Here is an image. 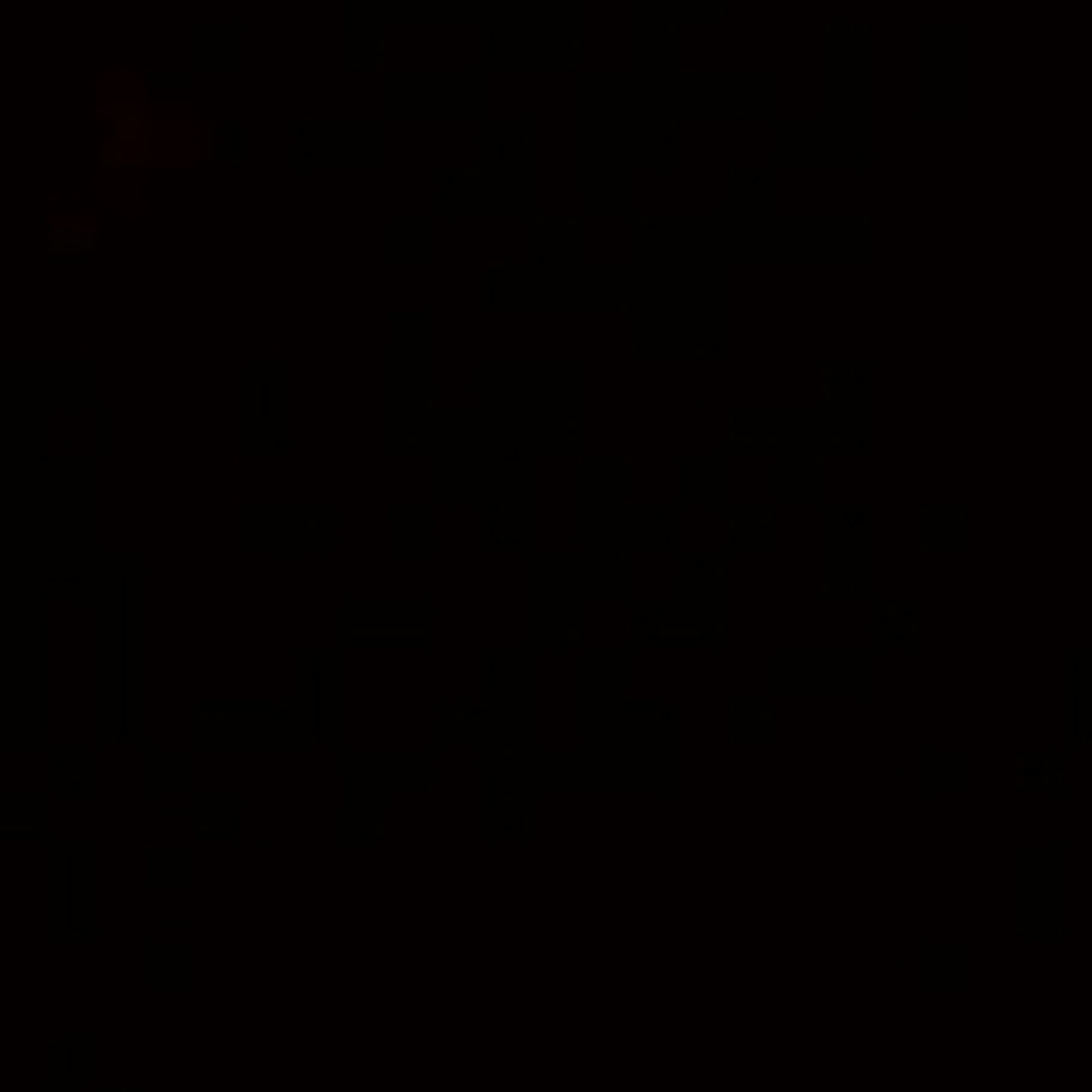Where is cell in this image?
<instances>
[{"label": "cell", "mask_w": 1092, "mask_h": 1092, "mask_svg": "<svg viewBox=\"0 0 1092 1092\" xmlns=\"http://www.w3.org/2000/svg\"><path fill=\"white\" fill-rule=\"evenodd\" d=\"M631 355L723 359L728 267L709 243L704 214H631Z\"/></svg>", "instance_id": "6da1fadb"}, {"label": "cell", "mask_w": 1092, "mask_h": 1092, "mask_svg": "<svg viewBox=\"0 0 1092 1092\" xmlns=\"http://www.w3.org/2000/svg\"><path fill=\"white\" fill-rule=\"evenodd\" d=\"M646 93L670 117H773L777 73L773 69H675L666 78H641Z\"/></svg>", "instance_id": "30bf717a"}, {"label": "cell", "mask_w": 1092, "mask_h": 1092, "mask_svg": "<svg viewBox=\"0 0 1092 1092\" xmlns=\"http://www.w3.org/2000/svg\"><path fill=\"white\" fill-rule=\"evenodd\" d=\"M481 165L437 170V214H534V122L486 117Z\"/></svg>", "instance_id": "52a82bcc"}, {"label": "cell", "mask_w": 1092, "mask_h": 1092, "mask_svg": "<svg viewBox=\"0 0 1092 1092\" xmlns=\"http://www.w3.org/2000/svg\"><path fill=\"white\" fill-rule=\"evenodd\" d=\"M49 413L39 398L0 389V471L34 466L49 457Z\"/></svg>", "instance_id": "7402d4cb"}, {"label": "cell", "mask_w": 1092, "mask_h": 1092, "mask_svg": "<svg viewBox=\"0 0 1092 1092\" xmlns=\"http://www.w3.org/2000/svg\"><path fill=\"white\" fill-rule=\"evenodd\" d=\"M151 791H185L189 782V758L185 753H156L151 758Z\"/></svg>", "instance_id": "f35d334b"}, {"label": "cell", "mask_w": 1092, "mask_h": 1092, "mask_svg": "<svg viewBox=\"0 0 1092 1092\" xmlns=\"http://www.w3.org/2000/svg\"><path fill=\"white\" fill-rule=\"evenodd\" d=\"M723 588H728L723 553H684L680 559V603L719 636H723Z\"/></svg>", "instance_id": "484cf974"}, {"label": "cell", "mask_w": 1092, "mask_h": 1092, "mask_svg": "<svg viewBox=\"0 0 1092 1092\" xmlns=\"http://www.w3.org/2000/svg\"><path fill=\"white\" fill-rule=\"evenodd\" d=\"M773 156L777 165H840V161H860L864 151L850 146L826 117H777Z\"/></svg>", "instance_id": "cb8c5ba5"}, {"label": "cell", "mask_w": 1092, "mask_h": 1092, "mask_svg": "<svg viewBox=\"0 0 1092 1092\" xmlns=\"http://www.w3.org/2000/svg\"><path fill=\"white\" fill-rule=\"evenodd\" d=\"M923 544H961V510H923Z\"/></svg>", "instance_id": "74e56055"}, {"label": "cell", "mask_w": 1092, "mask_h": 1092, "mask_svg": "<svg viewBox=\"0 0 1092 1092\" xmlns=\"http://www.w3.org/2000/svg\"><path fill=\"white\" fill-rule=\"evenodd\" d=\"M379 0H345L340 15V63L345 69H389V34H384Z\"/></svg>", "instance_id": "d4e9b609"}, {"label": "cell", "mask_w": 1092, "mask_h": 1092, "mask_svg": "<svg viewBox=\"0 0 1092 1092\" xmlns=\"http://www.w3.org/2000/svg\"><path fill=\"white\" fill-rule=\"evenodd\" d=\"M102 233L93 224H54L49 228V258L54 263H93Z\"/></svg>", "instance_id": "d590c367"}, {"label": "cell", "mask_w": 1092, "mask_h": 1092, "mask_svg": "<svg viewBox=\"0 0 1092 1092\" xmlns=\"http://www.w3.org/2000/svg\"><path fill=\"white\" fill-rule=\"evenodd\" d=\"M0 389L30 394L45 409H102L98 403V359H6Z\"/></svg>", "instance_id": "ac0fdd59"}, {"label": "cell", "mask_w": 1092, "mask_h": 1092, "mask_svg": "<svg viewBox=\"0 0 1092 1092\" xmlns=\"http://www.w3.org/2000/svg\"><path fill=\"white\" fill-rule=\"evenodd\" d=\"M486 544L490 549H529L534 544V457H515L500 490L486 505Z\"/></svg>", "instance_id": "ffe728a7"}, {"label": "cell", "mask_w": 1092, "mask_h": 1092, "mask_svg": "<svg viewBox=\"0 0 1092 1092\" xmlns=\"http://www.w3.org/2000/svg\"><path fill=\"white\" fill-rule=\"evenodd\" d=\"M98 457H117V409L112 403L98 409Z\"/></svg>", "instance_id": "ee69618b"}, {"label": "cell", "mask_w": 1092, "mask_h": 1092, "mask_svg": "<svg viewBox=\"0 0 1092 1092\" xmlns=\"http://www.w3.org/2000/svg\"><path fill=\"white\" fill-rule=\"evenodd\" d=\"M93 161H98V170H122V165H126V141H117V136H98Z\"/></svg>", "instance_id": "f6af8a7d"}, {"label": "cell", "mask_w": 1092, "mask_h": 1092, "mask_svg": "<svg viewBox=\"0 0 1092 1092\" xmlns=\"http://www.w3.org/2000/svg\"><path fill=\"white\" fill-rule=\"evenodd\" d=\"M437 311H389V457H437Z\"/></svg>", "instance_id": "5b68a950"}, {"label": "cell", "mask_w": 1092, "mask_h": 1092, "mask_svg": "<svg viewBox=\"0 0 1092 1092\" xmlns=\"http://www.w3.org/2000/svg\"><path fill=\"white\" fill-rule=\"evenodd\" d=\"M481 409L515 457H583V370L578 359H490Z\"/></svg>", "instance_id": "277c9868"}, {"label": "cell", "mask_w": 1092, "mask_h": 1092, "mask_svg": "<svg viewBox=\"0 0 1092 1092\" xmlns=\"http://www.w3.org/2000/svg\"><path fill=\"white\" fill-rule=\"evenodd\" d=\"M728 457H680V505H728Z\"/></svg>", "instance_id": "1f68e13d"}, {"label": "cell", "mask_w": 1092, "mask_h": 1092, "mask_svg": "<svg viewBox=\"0 0 1092 1092\" xmlns=\"http://www.w3.org/2000/svg\"><path fill=\"white\" fill-rule=\"evenodd\" d=\"M631 263H486V306L490 311H622L631 306Z\"/></svg>", "instance_id": "ba28073f"}, {"label": "cell", "mask_w": 1092, "mask_h": 1092, "mask_svg": "<svg viewBox=\"0 0 1092 1092\" xmlns=\"http://www.w3.org/2000/svg\"><path fill=\"white\" fill-rule=\"evenodd\" d=\"M243 457H292V359L243 364Z\"/></svg>", "instance_id": "4fadbf2b"}, {"label": "cell", "mask_w": 1092, "mask_h": 1092, "mask_svg": "<svg viewBox=\"0 0 1092 1092\" xmlns=\"http://www.w3.org/2000/svg\"><path fill=\"white\" fill-rule=\"evenodd\" d=\"M631 510V462L627 457H583V534L588 553H627L622 520Z\"/></svg>", "instance_id": "e0dca14e"}, {"label": "cell", "mask_w": 1092, "mask_h": 1092, "mask_svg": "<svg viewBox=\"0 0 1092 1092\" xmlns=\"http://www.w3.org/2000/svg\"><path fill=\"white\" fill-rule=\"evenodd\" d=\"M219 161L224 165H243V117H224L219 122Z\"/></svg>", "instance_id": "60d3db41"}, {"label": "cell", "mask_w": 1092, "mask_h": 1092, "mask_svg": "<svg viewBox=\"0 0 1092 1092\" xmlns=\"http://www.w3.org/2000/svg\"><path fill=\"white\" fill-rule=\"evenodd\" d=\"M680 69V20L660 0H631V73L666 78Z\"/></svg>", "instance_id": "603a6c76"}, {"label": "cell", "mask_w": 1092, "mask_h": 1092, "mask_svg": "<svg viewBox=\"0 0 1092 1092\" xmlns=\"http://www.w3.org/2000/svg\"><path fill=\"white\" fill-rule=\"evenodd\" d=\"M777 540V505H728V549L767 553Z\"/></svg>", "instance_id": "836d02e7"}, {"label": "cell", "mask_w": 1092, "mask_h": 1092, "mask_svg": "<svg viewBox=\"0 0 1092 1092\" xmlns=\"http://www.w3.org/2000/svg\"><path fill=\"white\" fill-rule=\"evenodd\" d=\"M433 544H437V505H389L394 553H433Z\"/></svg>", "instance_id": "d6a6232c"}, {"label": "cell", "mask_w": 1092, "mask_h": 1092, "mask_svg": "<svg viewBox=\"0 0 1092 1092\" xmlns=\"http://www.w3.org/2000/svg\"><path fill=\"white\" fill-rule=\"evenodd\" d=\"M680 544V505H631L622 520L627 553H660Z\"/></svg>", "instance_id": "f546056e"}, {"label": "cell", "mask_w": 1092, "mask_h": 1092, "mask_svg": "<svg viewBox=\"0 0 1092 1092\" xmlns=\"http://www.w3.org/2000/svg\"><path fill=\"white\" fill-rule=\"evenodd\" d=\"M389 117H292L296 165H389Z\"/></svg>", "instance_id": "8fae6325"}, {"label": "cell", "mask_w": 1092, "mask_h": 1092, "mask_svg": "<svg viewBox=\"0 0 1092 1092\" xmlns=\"http://www.w3.org/2000/svg\"><path fill=\"white\" fill-rule=\"evenodd\" d=\"M709 243L723 263H821V258H864L869 224L840 214H773V219H734L704 214Z\"/></svg>", "instance_id": "8992f818"}, {"label": "cell", "mask_w": 1092, "mask_h": 1092, "mask_svg": "<svg viewBox=\"0 0 1092 1092\" xmlns=\"http://www.w3.org/2000/svg\"><path fill=\"white\" fill-rule=\"evenodd\" d=\"M146 88L161 98L165 88H195V69H146Z\"/></svg>", "instance_id": "7bdbcfd3"}, {"label": "cell", "mask_w": 1092, "mask_h": 1092, "mask_svg": "<svg viewBox=\"0 0 1092 1092\" xmlns=\"http://www.w3.org/2000/svg\"><path fill=\"white\" fill-rule=\"evenodd\" d=\"M777 170L773 165H728V209L734 219H773Z\"/></svg>", "instance_id": "f1b7e54d"}, {"label": "cell", "mask_w": 1092, "mask_h": 1092, "mask_svg": "<svg viewBox=\"0 0 1092 1092\" xmlns=\"http://www.w3.org/2000/svg\"><path fill=\"white\" fill-rule=\"evenodd\" d=\"M510 462V442L481 409H442L437 413V505H490Z\"/></svg>", "instance_id": "9c48e42d"}, {"label": "cell", "mask_w": 1092, "mask_h": 1092, "mask_svg": "<svg viewBox=\"0 0 1092 1092\" xmlns=\"http://www.w3.org/2000/svg\"><path fill=\"white\" fill-rule=\"evenodd\" d=\"M680 136L631 69H583V214H631V170L680 161Z\"/></svg>", "instance_id": "7a4b0ae2"}, {"label": "cell", "mask_w": 1092, "mask_h": 1092, "mask_svg": "<svg viewBox=\"0 0 1092 1092\" xmlns=\"http://www.w3.org/2000/svg\"><path fill=\"white\" fill-rule=\"evenodd\" d=\"M6 476V553L45 564L49 578H78L98 564V457H45Z\"/></svg>", "instance_id": "3957f363"}, {"label": "cell", "mask_w": 1092, "mask_h": 1092, "mask_svg": "<svg viewBox=\"0 0 1092 1092\" xmlns=\"http://www.w3.org/2000/svg\"><path fill=\"white\" fill-rule=\"evenodd\" d=\"M243 544L253 553L302 549V553H335L340 549V505H248L243 510Z\"/></svg>", "instance_id": "9a60e30c"}, {"label": "cell", "mask_w": 1092, "mask_h": 1092, "mask_svg": "<svg viewBox=\"0 0 1092 1092\" xmlns=\"http://www.w3.org/2000/svg\"><path fill=\"white\" fill-rule=\"evenodd\" d=\"M102 117H112V122H117V126H112V136L132 146V141L141 136V117H146V107H102Z\"/></svg>", "instance_id": "b9f144b4"}, {"label": "cell", "mask_w": 1092, "mask_h": 1092, "mask_svg": "<svg viewBox=\"0 0 1092 1092\" xmlns=\"http://www.w3.org/2000/svg\"><path fill=\"white\" fill-rule=\"evenodd\" d=\"M791 447H826L821 409H728V457H782Z\"/></svg>", "instance_id": "2e32d148"}, {"label": "cell", "mask_w": 1092, "mask_h": 1092, "mask_svg": "<svg viewBox=\"0 0 1092 1092\" xmlns=\"http://www.w3.org/2000/svg\"><path fill=\"white\" fill-rule=\"evenodd\" d=\"M534 263L583 267V214H534Z\"/></svg>", "instance_id": "83f0119b"}, {"label": "cell", "mask_w": 1092, "mask_h": 1092, "mask_svg": "<svg viewBox=\"0 0 1092 1092\" xmlns=\"http://www.w3.org/2000/svg\"><path fill=\"white\" fill-rule=\"evenodd\" d=\"M675 20H723L728 0H660Z\"/></svg>", "instance_id": "ab89813d"}, {"label": "cell", "mask_w": 1092, "mask_h": 1092, "mask_svg": "<svg viewBox=\"0 0 1092 1092\" xmlns=\"http://www.w3.org/2000/svg\"><path fill=\"white\" fill-rule=\"evenodd\" d=\"M826 122L840 132L850 146L864 151V117H869V93H864V45L869 25H830L826 30ZM869 156V151H864Z\"/></svg>", "instance_id": "5bb4252c"}, {"label": "cell", "mask_w": 1092, "mask_h": 1092, "mask_svg": "<svg viewBox=\"0 0 1092 1092\" xmlns=\"http://www.w3.org/2000/svg\"><path fill=\"white\" fill-rule=\"evenodd\" d=\"M243 30L233 20H200L195 25V69H239Z\"/></svg>", "instance_id": "e575fe53"}, {"label": "cell", "mask_w": 1092, "mask_h": 1092, "mask_svg": "<svg viewBox=\"0 0 1092 1092\" xmlns=\"http://www.w3.org/2000/svg\"><path fill=\"white\" fill-rule=\"evenodd\" d=\"M767 734H773V704H762V699H738L734 704V743H762Z\"/></svg>", "instance_id": "8d00e7d4"}, {"label": "cell", "mask_w": 1092, "mask_h": 1092, "mask_svg": "<svg viewBox=\"0 0 1092 1092\" xmlns=\"http://www.w3.org/2000/svg\"><path fill=\"white\" fill-rule=\"evenodd\" d=\"M773 466H777V505H816L826 496V447H791Z\"/></svg>", "instance_id": "4316f807"}, {"label": "cell", "mask_w": 1092, "mask_h": 1092, "mask_svg": "<svg viewBox=\"0 0 1092 1092\" xmlns=\"http://www.w3.org/2000/svg\"><path fill=\"white\" fill-rule=\"evenodd\" d=\"M389 117L486 122V69H389Z\"/></svg>", "instance_id": "7c38bea8"}, {"label": "cell", "mask_w": 1092, "mask_h": 1092, "mask_svg": "<svg viewBox=\"0 0 1092 1092\" xmlns=\"http://www.w3.org/2000/svg\"><path fill=\"white\" fill-rule=\"evenodd\" d=\"M345 646H427L433 641V607H345L340 612Z\"/></svg>", "instance_id": "44dd1931"}, {"label": "cell", "mask_w": 1092, "mask_h": 1092, "mask_svg": "<svg viewBox=\"0 0 1092 1092\" xmlns=\"http://www.w3.org/2000/svg\"><path fill=\"white\" fill-rule=\"evenodd\" d=\"M437 219H442L437 209L389 214V224H384V233H389V263H437Z\"/></svg>", "instance_id": "4dcf8cb0"}, {"label": "cell", "mask_w": 1092, "mask_h": 1092, "mask_svg": "<svg viewBox=\"0 0 1092 1092\" xmlns=\"http://www.w3.org/2000/svg\"><path fill=\"white\" fill-rule=\"evenodd\" d=\"M869 370L860 359H830L821 370V422L826 452H869V418H864Z\"/></svg>", "instance_id": "d6986e66"}]
</instances>
